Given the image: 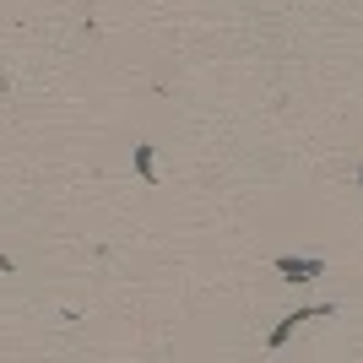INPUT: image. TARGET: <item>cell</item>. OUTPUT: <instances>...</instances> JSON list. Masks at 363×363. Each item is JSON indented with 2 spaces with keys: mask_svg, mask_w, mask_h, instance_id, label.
Listing matches in <instances>:
<instances>
[{
  "mask_svg": "<svg viewBox=\"0 0 363 363\" xmlns=\"http://www.w3.org/2000/svg\"><path fill=\"white\" fill-rule=\"evenodd\" d=\"M277 277L282 282H315V277H325V260L320 255H282L277 260Z\"/></svg>",
  "mask_w": 363,
  "mask_h": 363,
  "instance_id": "2",
  "label": "cell"
},
{
  "mask_svg": "<svg viewBox=\"0 0 363 363\" xmlns=\"http://www.w3.org/2000/svg\"><path fill=\"white\" fill-rule=\"evenodd\" d=\"M358 184H363V168H358Z\"/></svg>",
  "mask_w": 363,
  "mask_h": 363,
  "instance_id": "4",
  "label": "cell"
},
{
  "mask_svg": "<svg viewBox=\"0 0 363 363\" xmlns=\"http://www.w3.org/2000/svg\"><path fill=\"white\" fill-rule=\"evenodd\" d=\"M325 315H336V303H315V309H298V315L277 320L272 336H266V347H288V336L298 331V325H309V320H325Z\"/></svg>",
  "mask_w": 363,
  "mask_h": 363,
  "instance_id": "1",
  "label": "cell"
},
{
  "mask_svg": "<svg viewBox=\"0 0 363 363\" xmlns=\"http://www.w3.org/2000/svg\"><path fill=\"white\" fill-rule=\"evenodd\" d=\"M136 174H141V179H157V152H152L147 141L136 147Z\"/></svg>",
  "mask_w": 363,
  "mask_h": 363,
  "instance_id": "3",
  "label": "cell"
}]
</instances>
